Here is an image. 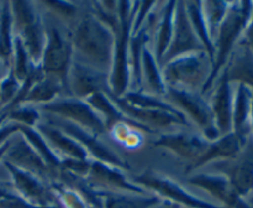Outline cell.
<instances>
[{"instance_id":"10","label":"cell","mask_w":253,"mask_h":208,"mask_svg":"<svg viewBox=\"0 0 253 208\" xmlns=\"http://www.w3.org/2000/svg\"><path fill=\"white\" fill-rule=\"evenodd\" d=\"M210 171L224 175L237 193L245 200L253 195V138H249L239 155L230 160H221L205 166Z\"/></svg>"},{"instance_id":"45","label":"cell","mask_w":253,"mask_h":208,"mask_svg":"<svg viewBox=\"0 0 253 208\" xmlns=\"http://www.w3.org/2000/svg\"><path fill=\"white\" fill-rule=\"evenodd\" d=\"M10 143H11V139H10V140L7 141L6 144H4V145H2L1 148H0V162H1V161L4 160V156H5V154H6L7 149H9Z\"/></svg>"},{"instance_id":"31","label":"cell","mask_w":253,"mask_h":208,"mask_svg":"<svg viewBox=\"0 0 253 208\" xmlns=\"http://www.w3.org/2000/svg\"><path fill=\"white\" fill-rule=\"evenodd\" d=\"M185 10H187L188 17L190 20L193 29H194L195 34H197L198 39L202 42L204 51L207 52L208 56L214 58L215 49H214V41L210 35L209 27H208L207 21H205L204 14L202 10V1H195V0H184Z\"/></svg>"},{"instance_id":"29","label":"cell","mask_w":253,"mask_h":208,"mask_svg":"<svg viewBox=\"0 0 253 208\" xmlns=\"http://www.w3.org/2000/svg\"><path fill=\"white\" fill-rule=\"evenodd\" d=\"M14 22L10 1H0V62L6 69L11 66L14 53Z\"/></svg>"},{"instance_id":"25","label":"cell","mask_w":253,"mask_h":208,"mask_svg":"<svg viewBox=\"0 0 253 208\" xmlns=\"http://www.w3.org/2000/svg\"><path fill=\"white\" fill-rule=\"evenodd\" d=\"M174 0L161 2L158 10L157 21L155 25V50H152L157 58L158 63L163 58L165 53L169 47L170 40L174 27V12H175Z\"/></svg>"},{"instance_id":"8","label":"cell","mask_w":253,"mask_h":208,"mask_svg":"<svg viewBox=\"0 0 253 208\" xmlns=\"http://www.w3.org/2000/svg\"><path fill=\"white\" fill-rule=\"evenodd\" d=\"M47 37L43 53L40 64L48 76L58 78L64 86L68 96V74L72 62L74 59V51L71 36H67L54 25L47 26Z\"/></svg>"},{"instance_id":"3","label":"cell","mask_w":253,"mask_h":208,"mask_svg":"<svg viewBox=\"0 0 253 208\" xmlns=\"http://www.w3.org/2000/svg\"><path fill=\"white\" fill-rule=\"evenodd\" d=\"M119 25L114 30L115 45L111 69L109 72L110 94L123 97L130 91V39L132 35L135 1H118Z\"/></svg>"},{"instance_id":"5","label":"cell","mask_w":253,"mask_h":208,"mask_svg":"<svg viewBox=\"0 0 253 208\" xmlns=\"http://www.w3.org/2000/svg\"><path fill=\"white\" fill-rule=\"evenodd\" d=\"M15 36L24 44L32 62L40 64L47 37V27L37 9L36 2L30 0L10 1Z\"/></svg>"},{"instance_id":"28","label":"cell","mask_w":253,"mask_h":208,"mask_svg":"<svg viewBox=\"0 0 253 208\" xmlns=\"http://www.w3.org/2000/svg\"><path fill=\"white\" fill-rule=\"evenodd\" d=\"M103 198V208H155L162 202L152 193L136 195V193L105 192L100 191Z\"/></svg>"},{"instance_id":"6","label":"cell","mask_w":253,"mask_h":208,"mask_svg":"<svg viewBox=\"0 0 253 208\" xmlns=\"http://www.w3.org/2000/svg\"><path fill=\"white\" fill-rule=\"evenodd\" d=\"M133 182L137 183L146 191L156 195L162 201L184 208H224L221 205L205 201L185 190L180 183L172 180L163 173L147 170L135 176Z\"/></svg>"},{"instance_id":"14","label":"cell","mask_w":253,"mask_h":208,"mask_svg":"<svg viewBox=\"0 0 253 208\" xmlns=\"http://www.w3.org/2000/svg\"><path fill=\"white\" fill-rule=\"evenodd\" d=\"M198 51H204V47H203L202 42L199 41L192 24H190L187 10H185L184 0H177L172 40H170L169 47H168L163 58L161 59L160 64L162 66L166 62L170 61L175 57Z\"/></svg>"},{"instance_id":"24","label":"cell","mask_w":253,"mask_h":208,"mask_svg":"<svg viewBox=\"0 0 253 208\" xmlns=\"http://www.w3.org/2000/svg\"><path fill=\"white\" fill-rule=\"evenodd\" d=\"M232 84H245L253 91V52L239 41L225 67Z\"/></svg>"},{"instance_id":"17","label":"cell","mask_w":253,"mask_h":208,"mask_svg":"<svg viewBox=\"0 0 253 208\" xmlns=\"http://www.w3.org/2000/svg\"><path fill=\"white\" fill-rule=\"evenodd\" d=\"M188 183L202 188L216 198L224 208H253L249 201L235 191L224 175L214 172H194L188 176Z\"/></svg>"},{"instance_id":"2","label":"cell","mask_w":253,"mask_h":208,"mask_svg":"<svg viewBox=\"0 0 253 208\" xmlns=\"http://www.w3.org/2000/svg\"><path fill=\"white\" fill-rule=\"evenodd\" d=\"M252 11V1H230L229 10L217 30L214 39V58L209 79L203 87L200 93L204 96L214 87L217 77L220 76L229 62L230 56L239 44L245 31Z\"/></svg>"},{"instance_id":"37","label":"cell","mask_w":253,"mask_h":208,"mask_svg":"<svg viewBox=\"0 0 253 208\" xmlns=\"http://www.w3.org/2000/svg\"><path fill=\"white\" fill-rule=\"evenodd\" d=\"M34 63L31 59V57L27 53L26 49H25L24 44L21 42V40L17 36H15L14 41V53H12V59H11V66L10 69L14 73V76L16 77L17 81L21 83L25 81V78L27 77V74L30 73L31 68L34 67Z\"/></svg>"},{"instance_id":"34","label":"cell","mask_w":253,"mask_h":208,"mask_svg":"<svg viewBox=\"0 0 253 208\" xmlns=\"http://www.w3.org/2000/svg\"><path fill=\"white\" fill-rule=\"evenodd\" d=\"M109 134L114 141L120 144L128 150H137L145 143V135L141 129L126 121H120L109 129Z\"/></svg>"},{"instance_id":"15","label":"cell","mask_w":253,"mask_h":208,"mask_svg":"<svg viewBox=\"0 0 253 208\" xmlns=\"http://www.w3.org/2000/svg\"><path fill=\"white\" fill-rule=\"evenodd\" d=\"M98 92H109V73L74 58L68 74V96L89 98Z\"/></svg>"},{"instance_id":"39","label":"cell","mask_w":253,"mask_h":208,"mask_svg":"<svg viewBox=\"0 0 253 208\" xmlns=\"http://www.w3.org/2000/svg\"><path fill=\"white\" fill-rule=\"evenodd\" d=\"M0 208H43L36 207L30 203H27L14 187L9 188L7 186L0 183ZM46 208H62L61 206H54V207H46Z\"/></svg>"},{"instance_id":"50","label":"cell","mask_w":253,"mask_h":208,"mask_svg":"<svg viewBox=\"0 0 253 208\" xmlns=\"http://www.w3.org/2000/svg\"><path fill=\"white\" fill-rule=\"evenodd\" d=\"M169 208H184V207H179V206H175V205H170Z\"/></svg>"},{"instance_id":"21","label":"cell","mask_w":253,"mask_h":208,"mask_svg":"<svg viewBox=\"0 0 253 208\" xmlns=\"http://www.w3.org/2000/svg\"><path fill=\"white\" fill-rule=\"evenodd\" d=\"M244 145L245 144L240 140L239 136L235 133H229L226 135L215 139V140L209 141L204 153L194 162L188 165L184 173L189 176L192 173L197 172L199 168L205 167V166L210 165L212 162L236 157Z\"/></svg>"},{"instance_id":"44","label":"cell","mask_w":253,"mask_h":208,"mask_svg":"<svg viewBox=\"0 0 253 208\" xmlns=\"http://www.w3.org/2000/svg\"><path fill=\"white\" fill-rule=\"evenodd\" d=\"M240 42L246 45L250 50L253 52V1H252V11L251 16H250L249 22H247L246 27H245V31L242 34Z\"/></svg>"},{"instance_id":"23","label":"cell","mask_w":253,"mask_h":208,"mask_svg":"<svg viewBox=\"0 0 253 208\" xmlns=\"http://www.w3.org/2000/svg\"><path fill=\"white\" fill-rule=\"evenodd\" d=\"M251 103L252 89L245 84H235L234 106H232V133L244 144L251 138Z\"/></svg>"},{"instance_id":"12","label":"cell","mask_w":253,"mask_h":208,"mask_svg":"<svg viewBox=\"0 0 253 208\" xmlns=\"http://www.w3.org/2000/svg\"><path fill=\"white\" fill-rule=\"evenodd\" d=\"M5 168L10 173L14 190L26 201L27 203L36 207H54L59 206L56 195L49 183L44 182L41 178L36 177L32 173L20 170L16 166L2 161Z\"/></svg>"},{"instance_id":"43","label":"cell","mask_w":253,"mask_h":208,"mask_svg":"<svg viewBox=\"0 0 253 208\" xmlns=\"http://www.w3.org/2000/svg\"><path fill=\"white\" fill-rule=\"evenodd\" d=\"M19 128L20 125H17L16 123H11V121H6L0 125V148L15 135H19Z\"/></svg>"},{"instance_id":"48","label":"cell","mask_w":253,"mask_h":208,"mask_svg":"<svg viewBox=\"0 0 253 208\" xmlns=\"http://www.w3.org/2000/svg\"><path fill=\"white\" fill-rule=\"evenodd\" d=\"M172 205V203H169V202H166V201H162V202L160 203V205L158 206H156L155 208H169V206Z\"/></svg>"},{"instance_id":"19","label":"cell","mask_w":253,"mask_h":208,"mask_svg":"<svg viewBox=\"0 0 253 208\" xmlns=\"http://www.w3.org/2000/svg\"><path fill=\"white\" fill-rule=\"evenodd\" d=\"M208 144L209 140L202 134L183 130L160 134L153 141V145L157 148L165 149L182 160H187L188 165L194 162L204 153Z\"/></svg>"},{"instance_id":"22","label":"cell","mask_w":253,"mask_h":208,"mask_svg":"<svg viewBox=\"0 0 253 208\" xmlns=\"http://www.w3.org/2000/svg\"><path fill=\"white\" fill-rule=\"evenodd\" d=\"M41 135L46 139L52 150L62 158H73V160H90L88 154L73 138L64 133L57 126L47 123L42 119L41 123L36 126Z\"/></svg>"},{"instance_id":"4","label":"cell","mask_w":253,"mask_h":208,"mask_svg":"<svg viewBox=\"0 0 253 208\" xmlns=\"http://www.w3.org/2000/svg\"><path fill=\"white\" fill-rule=\"evenodd\" d=\"M161 67L167 87L202 92L211 73L212 61L207 52L198 51L175 57Z\"/></svg>"},{"instance_id":"27","label":"cell","mask_w":253,"mask_h":208,"mask_svg":"<svg viewBox=\"0 0 253 208\" xmlns=\"http://www.w3.org/2000/svg\"><path fill=\"white\" fill-rule=\"evenodd\" d=\"M141 81H142V91L155 96H166L167 86L163 78L162 67L148 46L143 49L142 58H141Z\"/></svg>"},{"instance_id":"7","label":"cell","mask_w":253,"mask_h":208,"mask_svg":"<svg viewBox=\"0 0 253 208\" xmlns=\"http://www.w3.org/2000/svg\"><path fill=\"white\" fill-rule=\"evenodd\" d=\"M165 98L175 106L189 120V123L192 121L195 126H198L207 140L212 141L220 138L209 102L200 92L167 87Z\"/></svg>"},{"instance_id":"30","label":"cell","mask_w":253,"mask_h":208,"mask_svg":"<svg viewBox=\"0 0 253 208\" xmlns=\"http://www.w3.org/2000/svg\"><path fill=\"white\" fill-rule=\"evenodd\" d=\"M63 93H66V89H64L62 82L58 78H56V77L44 74L30 89L29 94H27L26 99H25V104L42 106L62 97Z\"/></svg>"},{"instance_id":"33","label":"cell","mask_w":253,"mask_h":208,"mask_svg":"<svg viewBox=\"0 0 253 208\" xmlns=\"http://www.w3.org/2000/svg\"><path fill=\"white\" fill-rule=\"evenodd\" d=\"M127 103L131 105L143 109H155V110L169 111V113L183 115L175 106H173L165 97L155 96L145 91H128L123 96ZM184 116V115H183Z\"/></svg>"},{"instance_id":"26","label":"cell","mask_w":253,"mask_h":208,"mask_svg":"<svg viewBox=\"0 0 253 208\" xmlns=\"http://www.w3.org/2000/svg\"><path fill=\"white\" fill-rule=\"evenodd\" d=\"M85 101L86 103L95 110V113L100 116L104 125H105L106 131H108L111 126L115 125L116 123L126 121V123H130L132 124V125H135L136 128L141 129L143 133H148L143 126H141L140 124L131 120L130 118H127V116L120 110V108L116 105V103L114 102L113 97H111V94L109 93V92H98V93L93 94V96H90L89 98H86Z\"/></svg>"},{"instance_id":"49","label":"cell","mask_w":253,"mask_h":208,"mask_svg":"<svg viewBox=\"0 0 253 208\" xmlns=\"http://www.w3.org/2000/svg\"><path fill=\"white\" fill-rule=\"evenodd\" d=\"M247 201H249V203H250V205H251V206H253V195L251 196V197H250L249 198V200H247Z\"/></svg>"},{"instance_id":"41","label":"cell","mask_w":253,"mask_h":208,"mask_svg":"<svg viewBox=\"0 0 253 208\" xmlns=\"http://www.w3.org/2000/svg\"><path fill=\"white\" fill-rule=\"evenodd\" d=\"M43 6L51 12H53L56 16L62 20H73L78 15L79 6L78 4L73 1H62V0H47L41 2Z\"/></svg>"},{"instance_id":"47","label":"cell","mask_w":253,"mask_h":208,"mask_svg":"<svg viewBox=\"0 0 253 208\" xmlns=\"http://www.w3.org/2000/svg\"><path fill=\"white\" fill-rule=\"evenodd\" d=\"M7 71H9V69H6V68H5V67H4V64H2L1 62H0V79H1L2 77H4L5 74L7 73Z\"/></svg>"},{"instance_id":"13","label":"cell","mask_w":253,"mask_h":208,"mask_svg":"<svg viewBox=\"0 0 253 208\" xmlns=\"http://www.w3.org/2000/svg\"><path fill=\"white\" fill-rule=\"evenodd\" d=\"M124 171L125 170H121L109 163L90 160V167L86 173L85 180L98 191L136 193V195L150 193L132 180H130Z\"/></svg>"},{"instance_id":"36","label":"cell","mask_w":253,"mask_h":208,"mask_svg":"<svg viewBox=\"0 0 253 208\" xmlns=\"http://www.w3.org/2000/svg\"><path fill=\"white\" fill-rule=\"evenodd\" d=\"M229 6L230 1H221V0H208V1H202L203 14H204L205 21H207L208 27H209L212 41H214L215 35H216L222 20L226 16Z\"/></svg>"},{"instance_id":"32","label":"cell","mask_w":253,"mask_h":208,"mask_svg":"<svg viewBox=\"0 0 253 208\" xmlns=\"http://www.w3.org/2000/svg\"><path fill=\"white\" fill-rule=\"evenodd\" d=\"M19 134L30 144L32 149L42 157V160L49 166V168L58 171L61 167L62 158L52 150L46 139L41 135L36 128H27V126H20Z\"/></svg>"},{"instance_id":"1","label":"cell","mask_w":253,"mask_h":208,"mask_svg":"<svg viewBox=\"0 0 253 208\" xmlns=\"http://www.w3.org/2000/svg\"><path fill=\"white\" fill-rule=\"evenodd\" d=\"M69 36L74 58L106 73L110 72L115 35L90 9L79 17Z\"/></svg>"},{"instance_id":"38","label":"cell","mask_w":253,"mask_h":208,"mask_svg":"<svg viewBox=\"0 0 253 208\" xmlns=\"http://www.w3.org/2000/svg\"><path fill=\"white\" fill-rule=\"evenodd\" d=\"M49 186L53 190L58 205L62 208H91L89 203L84 200L83 196L69 186L59 181H52Z\"/></svg>"},{"instance_id":"11","label":"cell","mask_w":253,"mask_h":208,"mask_svg":"<svg viewBox=\"0 0 253 208\" xmlns=\"http://www.w3.org/2000/svg\"><path fill=\"white\" fill-rule=\"evenodd\" d=\"M43 120L57 126L61 130H63L64 133L68 134L71 138H73L85 150V153L88 154L91 160L109 163V165L121 168V170L128 168L127 162H125L120 155H118L113 149H110L105 143H103L99 139V136L94 135L90 131L85 130V129L81 128V126L76 125L73 123H69V121L64 120V119L47 115V114Z\"/></svg>"},{"instance_id":"46","label":"cell","mask_w":253,"mask_h":208,"mask_svg":"<svg viewBox=\"0 0 253 208\" xmlns=\"http://www.w3.org/2000/svg\"><path fill=\"white\" fill-rule=\"evenodd\" d=\"M250 125H251V135L253 138V91H252V103H251V119H250Z\"/></svg>"},{"instance_id":"35","label":"cell","mask_w":253,"mask_h":208,"mask_svg":"<svg viewBox=\"0 0 253 208\" xmlns=\"http://www.w3.org/2000/svg\"><path fill=\"white\" fill-rule=\"evenodd\" d=\"M6 121L16 123L20 126H27V128H36L42 121V114L37 106L31 104H22L16 106L9 113L5 114L0 118V125Z\"/></svg>"},{"instance_id":"16","label":"cell","mask_w":253,"mask_h":208,"mask_svg":"<svg viewBox=\"0 0 253 208\" xmlns=\"http://www.w3.org/2000/svg\"><path fill=\"white\" fill-rule=\"evenodd\" d=\"M2 161L16 166L20 170L32 173L47 183H51L52 181L56 180L57 172H58L49 168V166L42 160L41 156L30 146V144L20 134L17 139H11V143Z\"/></svg>"},{"instance_id":"20","label":"cell","mask_w":253,"mask_h":208,"mask_svg":"<svg viewBox=\"0 0 253 208\" xmlns=\"http://www.w3.org/2000/svg\"><path fill=\"white\" fill-rule=\"evenodd\" d=\"M215 91L212 93L209 104L214 115L215 125L219 130L220 136L232 133V106H234L235 84L227 78L226 72L220 73L215 82Z\"/></svg>"},{"instance_id":"42","label":"cell","mask_w":253,"mask_h":208,"mask_svg":"<svg viewBox=\"0 0 253 208\" xmlns=\"http://www.w3.org/2000/svg\"><path fill=\"white\" fill-rule=\"evenodd\" d=\"M160 4L158 1H135V14H133L132 34L140 31L148 20L153 10Z\"/></svg>"},{"instance_id":"18","label":"cell","mask_w":253,"mask_h":208,"mask_svg":"<svg viewBox=\"0 0 253 208\" xmlns=\"http://www.w3.org/2000/svg\"><path fill=\"white\" fill-rule=\"evenodd\" d=\"M116 105L125 114L127 118L140 124L148 133H155V129H168L173 126H187L189 128L190 123L185 116L169 111L155 110V109H143L131 105L123 97H115L111 94Z\"/></svg>"},{"instance_id":"40","label":"cell","mask_w":253,"mask_h":208,"mask_svg":"<svg viewBox=\"0 0 253 208\" xmlns=\"http://www.w3.org/2000/svg\"><path fill=\"white\" fill-rule=\"evenodd\" d=\"M20 86H21V83L17 81L11 69H9L7 73L0 79V109L11 103V101L16 97L17 92H19Z\"/></svg>"},{"instance_id":"9","label":"cell","mask_w":253,"mask_h":208,"mask_svg":"<svg viewBox=\"0 0 253 208\" xmlns=\"http://www.w3.org/2000/svg\"><path fill=\"white\" fill-rule=\"evenodd\" d=\"M39 109L41 113L64 119L69 123H73L90 131L96 136L106 133V128L100 116L84 99L72 96H62L51 103L39 106Z\"/></svg>"}]
</instances>
